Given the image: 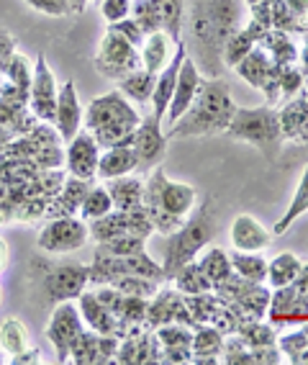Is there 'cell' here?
<instances>
[{
  "instance_id": "cell-10",
  "label": "cell",
  "mask_w": 308,
  "mask_h": 365,
  "mask_svg": "<svg viewBox=\"0 0 308 365\" xmlns=\"http://www.w3.org/2000/svg\"><path fill=\"white\" fill-rule=\"evenodd\" d=\"M90 240V229L87 222L78 219V216H57L41 227L39 237H36V247L44 255H70L75 250L85 247Z\"/></svg>"
},
{
  "instance_id": "cell-58",
  "label": "cell",
  "mask_w": 308,
  "mask_h": 365,
  "mask_svg": "<svg viewBox=\"0 0 308 365\" xmlns=\"http://www.w3.org/2000/svg\"><path fill=\"white\" fill-rule=\"evenodd\" d=\"M6 260H8V250H6V242L0 240V267L6 265Z\"/></svg>"
},
{
  "instance_id": "cell-44",
  "label": "cell",
  "mask_w": 308,
  "mask_h": 365,
  "mask_svg": "<svg viewBox=\"0 0 308 365\" xmlns=\"http://www.w3.org/2000/svg\"><path fill=\"white\" fill-rule=\"evenodd\" d=\"M147 250V240L137 235H121L113 237V240L98 242L95 247V255H105V257H124V255H134Z\"/></svg>"
},
{
  "instance_id": "cell-41",
  "label": "cell",
  "mask_w": 308,
  "mask_h": 365,
  "mask_svg": "<svg viewBox=\"0 0 308 365\" xmlns=\"http://www.w3.org/2000/svg\"><path fill=\"white\" fill-rule=\"evenodd\" d=\"M170 281H172V286H175L183 296H196V294H206V291H213L211 281L206 278L203 270L198 267L196 260L180 267V270L172 275Z\"/></svg>"
},
{
  "instance_id": "cell-6",
  "label": "cell",
  "mask_w": 308,
  "mask_h": 365,
  "mask_svg": "<svg viewBox=\"0 0 308 365\" xmlns=\"http://www.w3.org/2000/svg\"><path fill=\"white\" fill-rule=\"evenodd\" d=\"M226 134L236 142H247L257 147L270 165H275L280 160L282 144H285L280 116H277V108H272V106H257V108L236 106Z\"/></svg>"
},
{
  "instance_id": "cell-20",
  "label": "cell",
  "mask_w": 308,
  "mask_h": 365,
  "mask_svg": "<svg viewBox=\"0 0 308 365\" xmlns=\"http://www.w3.org/2000/svg\"><path fill=\"white\" fill-rule=\"evenodd\" d=\"M78 309H80L83 322L90 327L92 332L113 334V337H124V334H129L126 332V327L118 322L116 314L95 296V291H83V294L78 296Z\"/></svg>"
},
{
  "instance_id": "cell-11",
  "label": "cell",
  "mask_w": 308,
  "mask_h": 365,
  "mask_svg": "<svg viewBox=\"0 0 308 365\" xmlns=\"http://www.w3.org/2000/svg\"><path fill=\"white\" fill-rule=\"evenodd\" d=\"M57 98H59V85L52 67L46 65L44 54H36V62H33V72H31V88H28V111H31V116L39 124H54Z\"/></svg>"
},
{
  "instance_id": "cell-54",
  "label": "cell",
  "mask_w": 308,
  "mask_h": 365,
  "mask_svg": "<svg viewBox=\"0 0 308 365\" xmlns=\"http://www.w3.org/2000/svg\"><path fill=\"white\" fill-rule=\"evenodd\" d=\"M293 291L298 296H303V299H308V262L298 270V278L293 281Z\"/></svg>"
},
{
  "instance_id": "cell-51",
  "label": "cell",
  "mask_w": 308,
  "mask_h": 365,
  "mask_svg": "<svg viewBox=\"0 0 308 365\" xmlns=\"http://www.w3.org/2000/svg\"><path fill=\"white\" fill-rule=\"evenodd\" d=\"M26 6L33 8V11H39V14H44V16H52V19L73 16L67 0H26Z\"/></svg>"
},
{
  "instance_id": "cell-32",
  "label": "cell",
  "mask_w": 308,
  "mask_h": 365,
  "mask_svg": "<svg viewBox=\"0 0 308 365\" xmlns=\"http://www.w3.org/2000/svg\"><path fill=\"white\" fill-rule=\"evenodd\" d=\"M257 46H262L265 52H267V57L272 59L275 65H280V67L298 65V46L293 44V39H290L288 31L267 29Z\"/></svg>"
},
{
  "instance_id": "cell-31",
  "label": "cell",
  "mask_w": 308,
  "mask_h": 365,
  "mask_svg": "<svg viewBox=\"0 0 308 365\" xmlns=\"http://www.w3.org/2000/svg\"><path fill=\"white\" fill-rule=\"evenodd\" d=\"M105 188L111 193L113 209H118V211L137 209V206L144 203V180L139 175H134V173L105 180Z\"/></svg>"
},
{
  "instance_id": "cell-36",
  "label": "cell",
  "mask_w": 308,
  "mask_h": 365,
  "mask_svg": "<svg viewBox=\"0 0 308 365\" xmlns=\"http://www.w3.org/2000/svg\"><path fill=\"white\" fill-rule=\"evenodd\" d=\"M118 91L124 93L132 103L147 106L152 101V91H154V75L144 67H139V70L129 72L126 78L118 80Z\"/></svg>"
},
{
  "instance_id": "cell-17",
  "label": "cell",
  "mask_w": 308,
  "mask_h": 365,
  "mask_svg": "<svg viewBox=\"0 0 308 365\" xmlns=\"http://www.w3.org/2000/svg\"><path fill=\"white\" fill-rule=\"evenodd\" d=\"M267 319L275 329L306 324L308 322V299L295 294L293 286L272 288L270 307H267Z\"/></svg>"
},
{
  "instance_id": "cell-40",
  "label": "cell",
  "mask_w": 308,
  "mask_h": 365,
  "mask_svg": "<svg viewBox=\"0 0 308 365\" xmlns=\"http://www.w3.org/2000/svg\"><path fill=\"white\" fill-rule=\"evenodd\" d=\"M229 257L236 275H242L247 281L265 283V278H267V257L262 252H242V250H234Z\"/></svg>"
},
{
  "instance_id": "cell-23",
  "label": "cell",
  "mask_w": 308,
  "mask_h": 365,
  "mask_svg": "<svg viewBox=\"0 0 308 365\" xmlns=\"http://www.w3.org/2000/svg\"><path fill=\"white\" fill-rule=\"evenodd\" d=\"M231 245L234 250H242V252H262L270 247L272 242V229L265 227L260 219H255L252 214H239L231 222Z\"/></svg>"
},
{
  "instance_id": "cell-22",
  "label": "cell",
  "mask_w": 308,
  "mask_h": 365,
  "mask_svg": "<svg viewBox=\"0 0 308 365\" xmlns=\"http://www.w3.org/2000/svg\"><path fill=\"white\" fill-rule=\"evenodd\" d=\"M54 129H57L62 142L70 139L83 129V106L78 98V88L73 80L59 85V98H57V116H54Z\"/></svg>"
},
{
  "instance_id": "cell-60",
  "label": "cell",
  "mask_w": 308,
  "mask_h": 365,
  "mask_svg": "<svg viewBox=\"0 0 308 365\" xmlns=\"http://www.w3.org/2000/svg\"><path fill=\"white\" fill-rule=\"evenodd\" d=\"M301 147H306V163H308V142H306V144H301Z\"/></svg>"
},
{
  "instance_id": "cell-35",
  "label": "cell",
  "mask_w": 308,
  "mask_h": 365,
  "mask_svg": "<svg viewBox=\"0 0 308 365\" xmlns=\"http://www.w3.org/2000/svg\"><path fill=\"white\" fill-rule=\"evenodd\" d=\"M31 347V334H28V327L18 319V317H8L3 324H0V350L8 352V360L21 355L23 350Z\"/></svg>"
},
{
  "instance_id": "cell-38",
  "label": "cell",
  "mask_w": 308,
  "mask_h": 365,
  "mask_svg": "<svg viewBox=\"0 0 308 365\" xmlns=\"http://www.w3.org/2000/svg\"><path fill=\"white\" fill-rule=\"evenodd\" d=\"M306 211H308V163H306V168H303V175H301V180H298V188H295V193H293V201H290L288 211H285V214L275 222L272 235L282 237L295 222H298V216H303Z\"/></svg>"
},
{
  "instance_id": "cell-50",
  "label": "cell",
  "mask_w": 308,
  "mask_h": 365,
  "mask_svg": "<svg viewBox=\"0 0 308 365\" xmlns=\"http://www.w3.org/2000/svg\"><path fill=\"white\" fill-rule=\"evenodd\" d=\"M134 0H100V14L108 24H118L132 16Z\"/></svg>"
},
{
  "instance_id": "cell-12",
  "label": "cell",
  "mask_w": 308,
  "mask_h": 365,
  "mask_svg": "<svg viewBox=\"0 0 308 365\" xmlns=\"http://www.w3.org/2000/svg\"><path fill=\"white\" fill-rule=\"evenodd\" d=\"M234 72L239 78H244L252 88H257L260 93H265L267 106H277L280 101V65H275L267 57L262 46H255L247 57L234 67Z\"/></svg>"
},
{
  "instance_id": "cell-28",
  "label": "cell",
  "mask_w": 308,
  "mask_h": 365,
  "mask_svg": "<svg viewBox=\"0 0 308 365\" xmlns=\"http://www.w3.org/2000/svg\"><path fill=\"white\" fill-rule=\"evenodd\" d=\"M270 296H272V291H270L265 283H255L247 294H242L236 301L226 304V307L234 312L239 324H250V322H260L267 317Z\"/></svg>"
},
{
  "instance_id": "cell-21",
  "label": "cell",
  "mask_w": 308,
  "mask_h": 365,
  "mask_svg": "<svg viewBox=\"0 0 308 365\" xmlns=\"http://www.w3.org/2000/svg\"><path fill=\"white\" fill-rule=\"evenodd\" d=\"M188 57V49H185V44L180 41V44L175 46V54H172V59L164 65V70H159L157 75H154V91H152V116L157 118L159 124H162L164 113H167V106H170L172 101V93H175V83H177V72H180V65H183V59Z\"/></svg>"
},
{
  "instance_id": "cell-1",
  "label": "cell",
  "mask_w": 308,
  "mask_h": 365,
  "mask_svg": "<svg viewBox=\"0 0 308 365\" xmlns=\"http://www.w3.org/2000/svg\"><path fill=\"white\" fill-rule=\"evenodd\" d=\"M247 21L244 0H191L185 3L183 31L188 29V57L203 78L223 75V46Z\"/></svg>"
},
{
  "instance_id": "cell-5",
  "label": "cell",
  "mask_w": 308,
  "mask_h": 365,
  "mask_svg": "<svg viewBox=\"0 0 308 365\" xmlns=\"http://www.w3.org/2000/svg\"><path fill=\"white\" fill-rule=\"evenodd\" d=\"M213 235H216V211H213V198L206 196L188 214V219L180 224V229L167 237V247H164L162 260V270L167 275V281L183 265L196 260L198 255L211 245Z\"/></svg>"
},
{
  "instance_id": "cell-13",
  "label": "cell",
  "mask_w": 308,
  "mask_h": 365,
  "mask_svg": "<svg viewBox=\"0 0 308 365\" xmlns=\"http://www.w3.org/2000/svg\"><path fill=\"white\" fill-rule=\"evenodd\" d=\"M85 329V322L80 317V309L73 301H62L54 304L49 324H46V339L54 345L57 352V363H67L70 360V347H73L75 337Z\"/></svg>"
},
{
  "instance_id": "cell-14",
  "label": "cell",
  "mask_w": 308,
  "mask_h": 365,
  "mask_svg": "<svg viewBox=\"0 0 308 365\" xmlns=\"http://www.w3.org/2000/svg\"><path fill=\"white\" fill-rule=\"evenodd\" d=\"M132 144L137 152V173H152L157 165H162L167 155V137H164L162 124L152 113L142 118V124L134 131Z\"/></svg>"
},
{
  "instance_id": "cell-34",
  "label": "cell",
  "mask_w": 308,
  "mask_h": 365,
  "mask_svg": "<svg viewBox=\"0 0 308 365\" xmlns=\"http://www.w3.org/2000/svg\"><path fill=\"white\" fill-rule=\"evenodd\" d=\"M301 257L293 252H280L277 257L267 260V283L270 288H285V286H293V281L298 278V270H301Z\"/></svg>"
},
{
  "instance_id": "cell-27",
  "label": "cell",
  "mask_w": 308,
  "mask_h": 365,
  "mask_svg": "<svg viewBox=\"0 0 308 365\" xmlns=\"http://www.w3.org/2000/svg\"><path fill=\"white\" fill-rule=\"evenodd\" d=\"M129 173H137V152H134L132 139L121 144H113V147H105V150L100 152L95 178L111 180V178L129 175Z\"/></svg>"
},
{
  "instance_id": "cell-53",
  "label": "cell",
  "mask_w": 308,
  "mask_h": 365,
  "mask_svg": "<svg viewBox=\"0 0 308 365\" xmlns=\"http://www.w3.org/2000/svg\"><path fill=\"white\" fill-rule=\"evenodd\" d=\"M8 363H16V365H26V363H41V350L36 345H31L28 350H23L21 355L11 358Z\"/></svg>"
},
{
  "instance_id": "cell-15",
  "label": "cell",
  "mask_w": 308,
  "mask_h": 365,
  "mask_svg": "<svg viewBox=\"0 0 308 365\" xmlns=\"http://www.w3.org/2000/svg\"><path fill=\"white\" fill-rule=\"evenodd\" d=\"M100 152H103L100 150V144L95 142V137L83 126V129L67 142V150H65L67 173H70L73 178H80V180H95Z\"/></svg>"
},
{
  "instance_id": "cell-48",
  "label": "cell",
  "mask_w": 308,
  "mask_h": 365,
  "mask_svg": "<svg viewBox=\"0 0 308 365\" xmlns=\"http://www.w3.org/2000/svg\"><path fill=\"white\" fill-rule=\"evenodd\" d=\"M132 19L142 26V31L144 34L162 31V29H159L157 14H154V8H152L149 0H134L132 3Z\"/></svg>"
},
{
  "instance_id": "cell-63",
  "label": "cell",
  "mask_w": 308,
  "mask_h": 365,
  "mask_svg": "<svg viewBox=\"0 0 308 365\" xmlns=\"http://www.w3.org/2000/svg\"><path fill=\"white\" fill-rule=\"evenodd\" d=\"M98 3H100V0H98Z\"/></svg>"
},
{
  "instance_id": "cell-30",
  "label": "cell",
  "mask_w": 308,
  "mask_h": 365,
  "mask_svg": "<svg viewBox=\"0 0 308 365\" xmlns=\"http://www.w3.org/2000/svg\"><path fill=\"white\" fill-rule=\"evenodd\" d=\"M223 334L211 324H196L193 327V360L196 365H216L221 363L223 352Z\"/></svg>"
},
{
  "instance_id": "cell-59",
  "label": "cell",
  "mask_w": 308,
  "mask_h": 365,
  "mask_svg": "<svg viewBox=\"0 0 308 365\" xmlns=\"http://www.w3.org/2000/svg\"><path fill=\"white\" fill-rule=\"evenodd\" d=\"M0 352H3V350H0ZM3 363H8V358H6V355H0V365H3Z\"/></svg>"
},
{
  "instance_id": "cell-46",
  "label": "cell",
  "mask_w": 308,
  "mask_h": 365,
  "mask_svg": "<svg viewBox=\"0 0 308 365\" xmlns=\"http://www.w3.org/2000/svg\"><path fill=\"white\" fill-rule=\"evenodd\" d=\"M185 307L191 312V322L196 324H208L213 312L218 307V296L213 291H206V294H196V296H185Z\"/></svg>"
},
{
  "instance_id": "cell-52",
  "label": "cell",
  "mask_w": 308,
  "mask_h": 365,
  "mask_svg": "<svg viewBox=\"0 0 308 365\" xmlns=\"http://www.w3.org/2000/svg\"><path fill=\"white\" fill-rule=\"evenodd\" d=\"M111 29H116L121 36H126V39L132 41L134 46H142V41H144V36L147 34L142 31V26H139L137 21L129 16V19H124V21H118V24H108Z\"/></svg>"
},
{
  "instance_id": "cell-47",
  "label": "cell",
  "mask_w": 308,
  "mask_h": 365,
  "mask_svg": "<svg viewBox=\"0 0 308 365\" xmlns=\"http://www.w3.org/2000/svg\"><path fill=\"white\" fill-rule=\"evenodd\" d=\"M306 75L301 72L298 65H288V67H280V98H293L298 93L303 91V85H306Z\"/></svg>"
},
{
  "instance_id": "cell-43",
  "label": "cell",
  "mask_w": 308,
  "mask_h": 365,
  "mask_svg": "<svg viewBox=\"0 0 308 365\" xmlns=\"http://www.w3.org/2000/svg\"><path fill=\"white\" fill-rule=\"evenodd\" d=\"M108 211H113V201H111V193L105 185H92L87 190L85 201L80 206V219L83 222H95L100 216H105Z\"/></svg>"
},
{
  "instance_id": "cell-56",
  "label": "cell",
  "mask_w": 308,
  "mask_h": 365,
  "mask_svg": "<svg viewBox=\"0 0 308 365\" xmlns=\"http://www.w3.org/2000/svg\"><path fill=\"white\" fill-rule=\"evenodd\" d=\"M285 3H288V8L290 11H293L295 16H298V19H306V14H308V0H285ZM303 26H306V24H303Z\"/></svg>"
},
{
  "instance_id": "cell-39",
  "label": "cell",
  "mask_w": 308,
  "mask_h": 365,
  "mask_svg": "<svg viewBox=\"0 0 308 365\" xmlns=\"http://www.w3.org/2000/svg\"><path fill=\"white\" fill-rule=\"evenodd\" d=\"M277 347L282 352V360L293 365H308V322L298 324L288 334H277Z\"/></svg>"
},
{
  "instance_id": "cell-26",
  "label": "cell",
  "mask_w": 308,
  "mask_h": 365,
  "mask_svg": "<svg viewBox=\"0 0 308 365\" xmlns=\"http://www.w3.org/2000/svg\"><path fill=\"white\" fill-rule=\"evenodd\" d=\"M265 31H267V26H262L260 21H255V19L244 21V26L236 29V34L226 41V46H223V67H226V70H234V67L260 44Z\"/></svg>"
},
{
  "instance_id": "cell-8",
  "label": "cell",
  "mask_w": 308,
  "mask_h": 365,
  "mask_svg": "<svg viewBox=\"0 0 308 365\" xmlns=\"http://www.w3.org/2000/svg\"><path fill=\"white\" fill-rule=\"evenodd\" d=\"M118 275H144V278H154V281L167 283V275L162 270V262L152 260L147 250L134 255H124V257H105V255H92L90 265V283L92 286H105Z\"/></svg>"
},
{
  "instance_id": "cell-45",
  "label": "cell",
  "mask_w": 308,
  "mask_h": 365,
  "mask_svg": "<svg viewBox=\"0 0 308 365\" xmlns=\"http://www.w3.org/2000/svg\"><path fill=\"white\" fill-rule=\"evenodd\" d=\"M236 334L247 342V345L255 350V347H270V345H277V329L267 322H250V324H239Z\"/></svg>"
},
{
  "instance_id": "cell-24",
  "label": "cell",
  "mask_w": 308,
  "mask_h": 365,
  "mask_svg": "<svg viewBox=\"0 0 308 365\" xmlns=\"http://www.w3.org/2000/svg\"><path fill=\"white\" fill-rule=\"evenodd\" d=\"M92 188V180H80V178H65L62 188L49 198L46 203V219H57V216H78L80 206L85 201L87 190Z\"/></svg>"
},
{
  "instance_id": "cell-9",
  "label": "cell",
  "mask_w": 308,
  "mask_h": 365,
  "mask_svg": "<svg viewBox=\"0 0 308 365\" xmlns=\"http://www.w3.org/2000/svg\"><path fill=\"white\" fill-rule=\"evenodd\" d=\"M95 70L108 80H121L129 72L142 67V57H139V46H134L132 41L121 36L116 29L108 26L105 36L100 39L98 52H95Z\"/></svg>"
},
{
  "instance_id": "cell-42",
  "label": "cell",
  "mask_w": 308,
  "mask_h": 365,
  "mask_svg": "<svg viewBox=\"0 0 308 365\" xmlns=\"http://www.w3.org/2000/svg\"><path fill=\"white\" fill-rule=\"evenodd\" d=\"M105 286H113L116 291L126 296H139V299H152V296L157 294L162 281H154V278H144V275H118L113 278L111 283H105Z\"/></svg>"
},
{
  "instance_id": "cell-16",
  "label": "cell",
  "mask_w": 308,
  "mask_h": 365,
  "mask_svg": "<svg viewBox=\"0 0 308 365\" xmlns=\"http://www.w3.org/2000/svg\"><path fill=\"white\" fill-rule=\"evenodd\" d=\"M203 80L206 78L201 75V70L196 67V62H193L191 57H185L183 65H180V72H177L175 93H172V101H170V106H167V113H164V118H162V126L170 129L177 118L191 108L193 101H196L198 93H201Z\"/></svg>"
},
{
  "instance_id": "cell-19",
  "label": "cell",
  "mask_w": 308,
  "mask_h": 365,
  "mask_svg": "<svg viewBox=\"0 0 308 365\" xmlns=\"http://www.w3.org/2000/svg\"><path fill=\"white\" fill-rule=\"evenodd\" d=\"M159 342V350H162V363L170 365H185L193 360V327L188 324H162L154 329Z\"/></svg>"
},
{
  "instance_id": "cell-2",
  "label": "cell",
  "mask_w": 308,
  "mask_h": 365,
  "mask_svg": "<svg viewBox=\"0 0 308 365\" xmlns=\"http://www.w3.org/2000/svg\"><path fill=\"white\" fill-rule=\"evenodd\" d=\"M236 111L231 91L223 78H206L201 85L198 98L183 116L177 118L170 129H164L167 142L191 137H211V134H226L229 121Z\"/></svg>"
},
{
  "instance_id": "cell-7",
  "label": "cell",
  "mask_w": 308,
  "mask_h": 365,
  "mask_svg": "<svg viewBox=\"0 0 308 365\" xmlns=\"http://www.w3.org/2000/svg\"><path fill=\"white\" fill-rule=\"evenodd\" d=\"M41 270H33V281L39 286L46 304H62V301H75L87 286H90V265H78V262H62V265H49V262H36Z\"/></svg>"
},
{
  "instance_id": "cell-18",
  "label": "cell",
  "mask_w": 308,
  "mask_h": 365,
  "mask_svg": "<svg viewBox=\"0 0 308 365\" xmlns=\"http://www.w3.org/2000/svg\"><path fill=\"white\" fill-rule=\"evenodd\" d=\"M118 339L113 334H100V332H83L75 337L73 347H70V360L78 365H103L113 363V355L118 350Z\"/></svg>"
},
{
  "instance_id": "cell-57",
  "label": "cell",
  "mask_w": 308,
  "mask_h": 365,
  "mask_svg": "<svg viewBox=\"0 0 308 365\" xmlns=\"http://www.w3.org/2000/svg\"><path fill=\"white\" fill-rule=\"evenodd\" d=\"M67 3H70V11H73V14H83L90 0H67Z\"/></svg>"
},
{
  "instance_id": "cell-49",
  "label": "cell",
  "mask_w": 308,
  "mask_h": 365,
  "mask_svg": "<svg viewBox=\"0 0 308 365\" xmlns=\"http://www.w3.org/2000/svg\"><path fill=\"white\" fill-rule=\"evenodd\" d=\"M208 324L216 327L223 337H229V334H234L236 329H239V322H236L234 312H231L226 304H221V301H218V307H216V312H213V317H211Z\"/></svg>"
},
{
  "instance_id": "cell-29",
  "label": "cell",
  "mask_w": 308,
  "mask_h": 365,
  "mask_svg": "<svg viewBox=\"0 0 308 365\" xmlns=\"http://www.w3.org/2000/svg\"><path fill=\"white\" fill-rule=\"evenodd\" d=\"M180 44V41H177ZM175 41L167 31H152L144 36L142 46H139V57H142V67L149 70L152 75H157L159 70H164V65L175 54Z\"/></svg>"
},
{
  "instance_id": "cell-62",
  "label": "cell",
  "mask_w": 308,
  "mask_h": 365,
  "mask_svg": "<svg viewBox=\"0 0 308 365\" xmlns=\"http://www.w3.org/2000/svg\"><path fill=\"white\" fill-rule=\"evenodd\" d=\"M0 301H3V294H0Z\"/></svg>"
},
{
  "instance_id": "cell-61",
  "label": "cell",
  "mask_w": 308,
  "mask_h": 365,
  "mask_svg": "<svg viewBox=\"0 0 308 365\" xmlns=\"http://www.w3.org/2000/svg\"><path fill=\"white\" fill-rule=\"evenodd\" d=\"M303 24H306V29H308V14H306V19H303Z\"/></svg>"
},
{
  "instance_id": "cell-3",
  "label": "cell",
  "mask_w": 308,
  "mask_h": 365,
  "mask_svg": "<svg viewBox=\"0 0 308 365\" xmlns=\"http://www.w3.org/2000/svg\"><path fill=\"white\" fill-rule=\"evenodd\" d=\"M196 206L198 188H193L188 182L170 180L159 165L144 180V209L149 214L154 232H159V235L170 237L172 232H177Z\"/></svg>"
},
{
  "instance_id": "cell-25",
  "label": "cell",
  "mask_w": 308,
  "mask_h": 365,
  "mask_svg": "<svg viewBox=\"0 0 308 365\" xmlns=\"http://www.w3.org/2000/svg\"><path fill=\"white\" fill-rule=\"evenodd\" d=\"M285 142L306 144L308 142V88L288 101V106L277 111Z\"/></svg>"
},
{
  "instance_id": "cell-37",
  "label": "cell",
  "mask_w": 308,
  "mask_h": 365,
  "mask_svg": "<svg viewBox=\"0 0 308 365\" xmlns=\"http://www.w3.org/2000/svg\"><path fill=\"white\" fill-rule=\"evenodd\" d=\"M198 267L206 273V278L211 281V286H218L221 281H226L234 267H231V257L223 247H208L206 252H201L196 257Z\"/></svg>"
},
{
  "instance_id": "cell-55",
  "label": "cell",
  "mask_w": 308,
  "mask_h": 365,
  "mask_svg": "<svg viewBox=\"0 0 308 365\" xmlns=\"http://www.w3.org/2000/svg\"><path fill=\"white\" fill-rule=\"evenodd\" d=\"M298 67H301V72L308 80V29L303 31V49L298 52Z\"/></svg>"
},
{
  "instance_id": "cell-4",
  "label": "cell",
  "mask_w": 308,
  "mask_h": 365,
  "mask_svg": "<svg viewBox=\"0 0 308 365\" xmlns=\"http://www.w3.org/2000/svg\"><path fill=\"white\" fill-rule=\"evenodd\" d=\"M139 124H142V113L137 111V106L126 98L121 91L98 96L87 106V111L83 113V126L95 137L100 150L129 142Z\"/></svg>"
},
{
  "instance_id": "cell-33",
  "label": "cell",
  "mask_w": 308,
  "mask_h": 365,
  "mask_svg": "<svg viewBox=\"0 0 308 365\" xmlns=\"http://www.w3.org/2000/svg\"><path fill=\"white\" fill-rule=\"evenodd\" d=\"M154 14H157L159 29L172 36V41H183V21H185V3L188 0H149Z\"/></svg>"
}]
</instances>
